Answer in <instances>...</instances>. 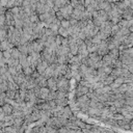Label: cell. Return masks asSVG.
Instances as JSON below:
<instances>
[{"mask_svg":"<svg viewBox=\"0 0 133 133\" xmlns=\"http://www.w3.org/2000/svg\"><path fill=\"white\" fill-rule=\"evenodd\" d=\"M125 105H127V106H132V107H133V97H131V98H126V99H125Z\"/></svg>","mask_w":133,"mask_h":133,"instance_id":"7","label":"cell"},{"mask_svg":"<svg viewBox=\"0 0 133 133\" xmlns=\"http://www.w3.org/2000/svg\"><path fill=\"white\" fill-rule=\"evenodd\" d=\"M133 26V19L132 20H130V21H128V29L130 27H132Z\"/></svg>","mask_w":133,"mask_h":133,"instance_id":"9","label":"cell"},{"mask_svg":"<svg viewBox=\"0 0 133 133\" xmlns=\"http://www.w3.org/2000/svg\"><path fill=\"white\" fill-rule=\"evenodd\" d=\"M119 30H120V27L118 25H112V27H111V36L112 37L115 36V34L119 32Z\"/></svg>","mask_w":133,"mask_h":133,"instance_id":"6","label":"cell"},{"mask_svg":"<svg viewBox=\"0 0 133 133\" xmlns=\"http://www.w3.org/2000/svg\"><path fill=\"white\" fill-rule=\"evenodd\" d=\"M118 26H119L120 28H128V21H126V20L122 19V20L119 22Z\"/></svg>","mask_w":133,"mask_h":133,"instance_id":"5","label":"cell"},{"mask_svg":"<svg viewBox=\"0 0 133 133\" xmlns=\"http://www.w3.org/2000/svg\"><path fill=\"white\" fill-rule=\"evenodd\" d=\"M47 88L51 91H56L57 90V83H56V80L53 77L47 80Z\"/></svg>","mask_w":133,"mask_h":133,"instance_id":"1","label":"cell"},{"mask_svg":"<svg viewBox=\"0 0 133 133\" xmlns=\"http://www.w3.org/2000/svg\"><path fill=\"white\" fill-rule=\"evenodd\" d=\"M127 70H128L131 74L133 73V63H131V65H129V66H127Z\"/></svg>","mask_w":133,"mask_h":133,"instance_id":"8","label":"cell"},{"mask_svg":"<svg viewBox=\"0 0 133 133\" xmlns=\"http://www.w3.org/2000/svg\"><path fill=\"white\" fill-rule=\"evenodd\" d=\"M49 67V65L46 61H42V62H40L39 65H38V67H37V69H38V72H39V74L40 75H42L45 71H46V69H47Z\"/></svg>","mask_w":133,"mask_h":133,"instance_id":"2","label":"cell"},{"mask_svg":"<svg viewBox=\"0 0 133 133\" xmlns=\"http://www.w3.org/2000/svg\"><path fill=\"white\" fill-rule=\"evenodd\" d=\"M113 81H114V78H113L112 76H110V75H109V76H107L106 79L103 81V84H104V86H107V85H110Z\"/></svg>","mask_w":133,"mask_h":133,"instance_id":"3","label":"cell"},{"mask_svg":"<svg viewBox=\"0 0 133 133\" xmlns=\"http://www.w3.org/2000/svg\"><path fill=\"white\" fill-rule=\"evenodd\" d=\"M60 27H62V28H65V29H69V28L71 27V25H70V21L69 20H65L63 19L61 22H60Z\"/></svg>","mask_w":133,"mask_h":133,"instance_id":"4","label":"cell"}]
</instances>
